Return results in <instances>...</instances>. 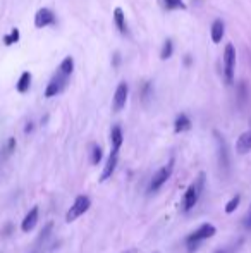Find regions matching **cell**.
<instances>
[{"label":"cell","instance_id":"obj_11","mask_svg":"<svg viewBox=\"0 0 251 253\" xmlns=\"http://www.w3.org/2000/svg\"><path fill=\"white\" fill-rule=\"evenodd\" d=\"M236 150H238V153H241V155H245V153H248L251 150V129L239 136L238 143H236Z\"/></svg>","mask_w":251,"mask_h":253},{"label":"cell","instance_id":"obj_18","mask_svg":"<svg viewBox=\"0 0 251 253\" xmlns=\"http://www.w3.org/2000/svg\"><path fill=\"white\" fill-rule=\"evenodd\" d=\"M59 71H61L62 74H65V76H71L72 71H74V61H72V57H65L64 61L61 62V68H59Z\"/></svg>","mask_w":251,"mask_h":253},{"label":"cell","instance_id":"obj_14","mask_svg":"<svg viewBox=\"0 0 251 253\" xmlns=\"http://www.w3.org/2000/svg\"><path fill=\"white\" fill-rule=\"evenodd\" d=\"M217 136V142H219V157H220V166L224 167V171H227L229 167V155H227V146H225V142L220 138L219 135Z\"/></svg>","mask_w":251,"mask_h":253},{"label":"cell","instance_id":"obj_21","mask_svg":"<svg viewBox=\"0 0 251 253\" xmlns=\"http://www.w3.org/2000/svg\"><path fill=\"white\" fill-rule=\"evenodd\" d=\"M100 160H102V148L98 145H92V164L96 166Z\"/></svg>","mask_w":251,"mask_h":253},{"label":"cell","instance_id":"obj_7","mask_svg":"<svg viewBox=\"0 0 251 253\" xmlns=\"http://www.w3.org/2000/svg\"><path fill=\"white\" fill-rule=\"evenodd\" d=\"M127 95H129V86L127 83H119L116 90V95H114V104H112V108L114 112H121L123 108L126 107V102H127Z\"/></svg>","mask_w":251,"mask_h":253},{"label":"cell","instance_id":"obj_5","mask_svg":"<svg viewBox=\"0 0 251 253\" xmlns=\"http://www.w3.org/2000/svg\"><path fill=\"white\" fill-rule=\"evenodd\" d=\"M172 169H174V159H170L167 166H163L162 169H158V171L153 174L152 181H150V193L157 191V189H158L160 186H162L163 182H165L167 179L170 178V174H172Z\"/></svg>","mask_w":251,"mask_h":253},{"label":"cell","instance_id":"obj_12","mask_svg":"<svg viewBox=\"0 0 251 253\" xmlns=\"http://www.w3.org/2000/svg\"><path fill=\"white\" fill-rule=\"evenodd\" d=\"M210 33H212V41H214V43H219V41H222V38H224V33H225V26H224V23H222V19L214 21Z\"/></svg>","mask_w":251,"mask_h":253},{"label":"cell","instance_id":"obj_9","mask_svg":"<svg viewBox=\"0 0 251 253\" xmlns=\"http://www.w3.org/2000/svg\"><path fill=\"white\" fill-rule=\"evenodd\" d=\"M55 23V16L50 9H40L34 16V26L36 28H45L48 24Z\"/></svg>","mask_w":251,"mask_h":253},{"label":"cell","instance_id":"obj_10","mask_svg":"<svg viewBox=\"0 0 251 253\" xmlns=\"http://www.w3.org/2000/svg\"><path fill=\"white\" fill-rule=\"evenodd\" d=\"M38 214H40L38 207H33V209H31L30 212L26 214V217H24L23 224H21V227H23L24 233H30L31 229H34V226L38 224Z\"/></svg>","mask_w":251,"mask_h":253},{"label":"cell","instance_id":"obj_22","mask_svg":"<svg viewBox=\"0 0 251 253\" xmlns=\"http://www.w3.org/2000/svg\"><path fill=\"white\" fill-rule=\"evenodd\" d=\"M172 50H174V45L170 40H167L165 43H163V48H162V54H160V57L163 59V61H167V59L172 55Z\"/></svg>","mask_w":251,"mask_h":253},{"label":"cell","instance_id":"obj_6","mask_svg":"<svg viewBox=\"0 0 251 253\" xmlns=\"http://www.w3.org/2000/svg\"><path fill=\"white\" fill-rule=\"evenodd\" d=\"M65 84H67V76L62 74V72L59 71L57 74H55L54 78L50 79V83L47 84V90H45V97H47V98L57 97V95L61 93V91L65 88Z\"/></svg>","mask_w":251,"mask_h":253},{"label":"cell","instance_id":"obj_25","mask_svg":"<svg viewBox=\"0 0 251 253\" xmlns=\"http://www.w3.org/2000/svg\"><path fill=\"white\" fill-rule=\"evenodd\" d=\"M245 224H246V227H248V229H251V209H250V214H248V217H246Z\"/></svg>","mask_w":251,"mask_h":253},{"label":"cell","instance_id":"obj_26","mask_svg":"<svg viewBox=\"0 0 251 253\" xmlns=\"http://www.w3.org/2000/svg\"><path fill=\"white\" fill-rule=\"evenodd\" d=\"M126 253H136V250H129V252H126Z\"/></svg>","mask_w":251,"mask_h":253},{"label":"cell","instance_id":"obj_24","mask_svg":"<svg viewBox=\"0 0 251 253\" xmlns=\"http://www.w3.org/2000/svg\"><path fill=\"white\" fill-rule=\"evenodd\" d=\"M52 227H54V224H52V222H48L47 226L43 227V231H41L40 236H38V243H43V241L47 240V236L52 233Z\"/></svg>","mask_w":251,"mask_h":253},{"label":"cell","instance_id":"obj_16","mask_svg":"<svg viewBox=\"0 0 251 253\" xmlns=\"http://www.w3.org/2000/svg\"><path fill=\"white\" fill-rule=\"evenodd\" d=\"M110 142H112V148L121 150V145H123V129L121 126H114L112 131H110Z\"/></svg>","mask_w":251,"mask_h":253},{"label":"cell","instance_id":"obj_1","mask_svg":"<svg viewBox=\"0 0 251 253\" xmlns=\"http://www.w3.org/2000/svg\"><path fill=\"white\" fill-rule=\"evenodd\" d=\"M203 188H205V172H200L198 178L188 186L186 193H184V198H183V210L184 212H189L194 205L198 203L200 200L201 193H203Z\"/></svg>","mask_w":251,"mask_h":253},{"label":"cell","instance_id":"obj_4","mask_svg":"<svg viewBox=\"0 0 251 253\" xmlns=\"http://www.w3.org/2000/svg\"><path fill=\"white\" fill-rule=\"evenodd\" d=\"M234 69H236V50L231 43H227L224 50V78L227 84L234 83Z\"/></svg>","mask_w":251,"mask_h":253},{"label":"cell","instance_id":"obj_27","mask_svg":"<svg viewBox=\"0 0 251 253\" xmlns=\"http://www.w3.org/2000/svg\"><path fill=\"white\" fill-rule=\"evenodd\" d=\"M215 253H224V252H215Z\"/></svg>","mask_w":251,"mask_h":253},{"label":"cell","instance_id":"obj_13","mask_svg":"<svg viewBox=\"0 0 251 253\" xmlns=\"http://www.w3.org/2000/svg\"><path fill=\"white\" fill-rule=\"evenodd\" d=\"M189 129H191V119L188 117L186 114L177 115L176 122H174V131H176V133H184V131H189Z\"/></svg>","mask_w":251,"mask_h":253},{"label":"cell","instance_id":"obj_8","mask_svg":"<svg viewBox=\"0 0 251 253\" xmlns=\"http://www.w3.org/2000/svg\"><path fill=\"white\" fill-rule=\"evenodd\" d=\"M117 162H119V150L112 148L109 160H107L105 167H103V171H102V176H100V182H105L107 179L112 178L114 171H116V167H117Z\"/></svg>","mask_w":251,"mask_h":253},{"label":"cell","instance_id":"obj_17","mask_svg":"<svg viewBox=\"0 0 251 253\" xmlns=\"http://www.w3.org/2000/svg\"><path fill=\"white\" fill-rule=\"evenodd\" d=\"M30 84H31V74L26 71V72H23V74H21V78H19V81H17L16 88H17V91H19V93H26V91L30 90Z\"/></svg>","mask_w":251,"mask_h":253},{"label":"cell","instance_id":"obj_3","mask_svg":"<svg viewBox=\"0 0 251 253\" xmlns=\"http://www.w3.org/2000/svg\"><path fill=\"white\" fill-rule=\"evenodd\" d=\"M92 207V200H90L88 195H79L78 198L74 200V203L71 205V209L65 214V222H74L76 219H79L81 216H85L86 212Z\"/></svg>","mask_w":251,"mask_h":253},{"label":"cell","instance_id":"obj_2","mask_svg":"<svg viewBox=\"0 0 251 253\" xmlns=\"http://www.w3.org/2000/svg\"><path fill=\"white\" fill-rule=\"evenodd\" d=\"M215 233H217V229H215L214 224H203V226H200L193 234H189V236H188V240H186L188 252H189V253L196 252L198 247L201 245V241L212 238Z\"/></svg>","mask_w":251,"mask_h":253},{"label":"cell","instance_id":"obj_15","mask_svg":"<svg viewBox=\"0 0 251 253\" xmlns=\"http://www.w3.org/2000/svg\"><path fill=\"white\" fill-rule=\"evenodd\" d=\"M114 21H116V26L117 30L121 31V33H126L127 31V26H126V16H124V10L121 9V7H117L116 10H114Z\"/></svg>","mask_w":251,"mask_h":253},{"label":"cell","instance_id":"obj_23","mask_svg":"<svg viewBox=\"0 0 251 253\" xmlns=\"http://www.w3.org/2000/svg\"><path fill=\"white\" fill-rule=\"evenodd\" d=\"M167 9H186V3L183 0H163Z\"/></svg>","mask_w":251,"mask_h":253},{"label":"cell","instance_id":"obj_19","mask_svg":"<svg viewBox=\"0 0 251 253\" xmlns=\"http://www.w3.org/2000/svg\"><path fill=\"white\" fill-rule=\"evenodd\" d=\"M239 202H241V196H239V195L232 196V198L227 202V205H225V214H232V212H234V210L239 207Z\"/></svg>","mask_w":251,"mask_h":253},{"label":"cell","instance_id":"obj_20","mask_svg":"<svg viewBox=\"0 0 251 253\" xmlns=\"http://www.w3.org/2000/svg\"><path fill=\"white\" fill-rule=\"evenodd\" d=\"M17 40H19V30H17V28H14L9 35L3 36V43L5 45H12V43H16Z\"/></svg>","mask_w":251,"mask_h":253}]
</instances>
